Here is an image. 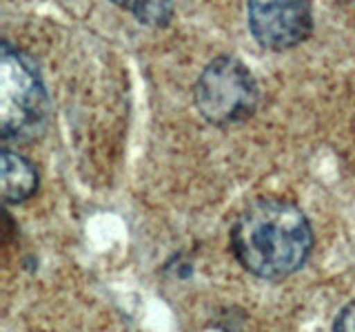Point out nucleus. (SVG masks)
<instances>
[{"label": "nucleus", "instance_id": "6", "mask_svg": "<svg viewBox=\"0 0 355 332\" xmlns=\"http://www.w3.org/2000/svg\"><path fill=\"white\" fill-rule=\"evenodd\" d=\"M122 7L129 9L140 22L149 27H166L173 18L175 7L171 3H122Z\"/></svg>", "mask_w": 355, "mask_h": 332}, {"label": "nucleus", "instance_id": "1", "mask_svg": "<svg viewBox=\"0 0 355 332\" xmlns=\"http://www.w3.org/2000/svg\"><path fill=\"white\" fill-rule=\"evenodd\" d=\"M231 250L244 270L266 282H280L297 273L311 257L313 228L297 204L262 197L233 221Z\"/></svg>", "mask_w": 355, "mask_h": 332}, {"label": "nucleus", "instance_id": "7", "mask_svg": "<svg viewBox=\"0 0 355 332\" xmlns=\"http://www.w3.org/2000/svg\"><path fill=\"white\" fill-rule=\"evenodd\" d=\"M333 332H355V299L338 313L333 321Z\"/></svg>", "mask_w": 355, "mask_h": 332}, {"label": "nucleus", "instance_id": "5", "mask_svg": "<svg viewBox=\"0 0 355 332\" xmlns=\"http://www.w3.org/2000/svg\"><path fill=\"white\" fill-rule=\"evenodd\" d=\"M0 169H3L0 186H3V197L7 204H22L38 191V169L27 158H22L20 153L3 149V153H0Z\"/></svg>", "mask_w": 355, "mask_h": 332}, {"label": "nucleus", "instance_id": "4", "mask_svg": "<svg viewBox=\"0 0 355 332\" xmlns=\"http://www.w3.org/2000/svg\"><path fill=\"white\" fill-rule=\"evenodd\" d=\"M249 29L260 47L271 51L293 49L313 31V11L300 0H253L247 7Z\"/></svg>", "mask_w": 355, "mask_h": 332}, {"label": "nucleus", "instance_id": "2", "mask_svg": "<svg viewBox=\"0 0 355 332\" xmlns=\"http://www.w3.org/2000/svg\"><path fill=\"white\" fill-rule=\"evenodd\" d=\"M49 95L38 64L29 53L3 40L0 47V136L7 142H31L44 131Z\"/></svg>", "mask_w": 355, "mask_h": 332}, {"label": "nucleus", "instance_id": "3", "mask_svg": "<svg viewBox=\"0 0 355 332\" xmlns=\"http://www.w3.org/2000/svg\"><path fill=\"white\" fill-rule=\"evenodd\" d=\"M193 98L200 116L207 122L216 127H229L255 113L260 89L242 60L233 55H220L200 73Z\"/></svg>", "mask_w": 355, "mask_h": 332}]
</instances>
